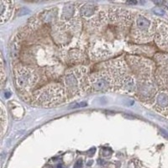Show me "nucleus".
<instances>
[{"label":"nucleus","mask_w":168,"mask_h":168,"mask_svg":"<svg viewBox=\"0 0 168 168\" xmlns=\"http://www.w3.org/2000/svg\"><path fill=\"white\" fill-rule=\"evenodd\" d=\"M156 21L143 14H136L131 25V38L136 43L145 44L154 40Z\"/></svg>","instance_id":"nucleus-1"},{"label":"nucleus","mask_w":168,"mask_h":168,"mask_svg":"<svg viewBox=\"0 0 168 168\" xmlns=\"http://www.w3.org/2000/svg\"><path fill=\"white\" fill-rule=\"evenodd\" d=\"M114 92V86L110 76L105 70L88 75L86 83V93Z\"/></svg>","instance_id":"nucleus-4"},{"label":"nucleus","mask_w":168,"mask_h":168,"mask_svg":"<svg viewBox=\"0 0 168 168\" xmlns=\"http://www.w3.org/2000/svg\"><path fill=\"white\" fill-rule=\"evenodd\" d=\"M15 82L19 91L30 92L39 82V76L32 67L19 66L15 69Z\"/></svg>","instance_id":"nucleus-5"},{"label":"nucleus","mask_w":168,"mask_h":168,"mask_svg":"<svg viewBox=\"0 0 168 168\" xmlns=\"http://www.w3.org/2000/svg\"><path fill=\"white\" fill-rule=\"evenodd\" d=\"M88 72V68L83 66L72 67L66 72L62 82L67 95L77 96L86 92Z\"/></svg>","instance_id":"nucleus-2"},{"label":"nucleus","mask_w":168,"mask_h":168,"mask_svg":"<svg viewBox=\"0 0 168 168\" xmlns=\"http://www.w3.org/2000/svg\"><path fill=\"white\" fill-rule=\"evenodd\" d=\"M156 5H162L166 3V0H152Z\"/></svg>","instance_id":"nucleus-21"},{"label":"nucleus","mask_w":168,"mask_h":168,"mask_svg":"<svg viewBox=\"0 0 168 168\" xmlns=\"http://www.w3.org/2000/svg\"><path fill=\"white\" fill-rule=\"evenodd\" d=\"M154 78L161 89L168 90V68L167 67H159L154 74Z\"/></svg>","instance_id":"nucleus-14"},{"label":"nucleus","mask_w":168,"mask_h":168,"mask_svg":"<svg viewBox=\"0 0 168 168\" xmlns=\"http://www.w3.org/2000/svg\"><path fill=\"white\" fill-rule=\"evenodd\" d=\"M67 97V93L60 84H49L34 93L33 102L42 107H52L63 103Z\"/></svg>","instance_id":"nucleus-3"},{"label":"nucleus","mask_w":168,"mask_h":168,"mask_svg":"<svg viewBox=\"0 0 168 168\" xmlns=\"http://www.w3.org/2000/svg\"><path fill=\"white\" fill-rule=\"evenodd\" d=\"M153 12L156 15H158V16H163L165 15V10L160 8H153Z\"/></svg>","instance_id":"nucleus-18"},{"label":"nucleus","mask_w":168,"mask_h":168,"mask_svg":"<svg viewBox=\"0 0 168 168\" xmlns=\"http://www.w3.org/2000/svg\"><path fill=\"white\" fill-rule=\"evenodd\" d=\"M126 3L130 5H136L138 2H137V0H126Z\"/></svg>","instance_id":"nucleus-22"},{"label":"nucleus","mask_w":168,"mask_h":168,"mask_svg":"<svg viewBox=\"0 0 168 168\" xmlns=\"http://www.w3.org/2000/svg\"><path fill=\"white\" fill-rule=\"evenodd\" d=\"M156 21V27L154 40L160 49L168 50V24L160 20Z\"/></svg>","instance_id":"nucleus-11"},{"label":"nucleus","mask_w":168,"mask_h":168,"mask_svg":"<svg viewBox=\"0 0 168 168\" xmlns=\"http://www.w3.org/2000/svg\"><path fill=\"white\" fill-rule=\"evenodd\" d=\"M82 160H78L74 165V168H82Z\"/></svg>","instance_id":"nucleus-20"},{"label":"nucleus","mask_w":168,"mask_h":168,"mask_svg":"<svg viewBox=\"0 0 168 168\" xmlns=\"http://www.w3.org/2000/svg\"><path fill=\"white\" fill-rule=\"evenodd\" d=\"M109 21L120 29H126L132 25L135 15L129 11L120 8H110L108 11Z\"/></svg>","instance_id":"nucleus-10"},{"label":"nucleus","mask_w":168,"mask_h":168,"mask_svg":"<svg viewBox=\"0 0 168 168\" xmlns=\"http://www.w3.org/2000/svg\"><path fill=\"white\" fill-rule=\"evenodd\" d=\"M137 89V78L133 73L127 74L123 79L118 92L124 94H136Z\"/></svg>","instance_id":"nucleus-13"},{"label":"nucleus","mask_w":168,"mask_h":168,"mask_svg":"<svg viewBox=\"0 0 168 168\" xmlns=\"http://www.w3.org/2000/svg\"><path fill=\"white\" fill-rule=\"evenodd\" d=\"M4 81H5V75H4V70H3V61H2V64H1V83H2V85L3 84Z\"/></svg>","instance_id":"nucleus-19"},{"label":"nucleus","mask_w":168,"mask_h":168,"mask_svg":"<svg viewBox=\"0 0 168 168\" xmlns=\"http://www.w3.org/2000/svg\"><path fill=\"white\" fill-rule=\"evenodd\" d=\"M13 5L12 0H1L0 1V17L1 24L7 22L12 15Z\"/></svg>","instance_id":"nucleus-15"},{"label":"nucleus","mask_w":168,"mask_h":168,"mask_svg":"<svg viewBox=\"0 0 168 168\" xmlns=\"http://www.w3.org/2000/svg\"><path fill=\"white\" fill-rule=\"evenodd\" d=\"M155 61L160 67L168 68V54L165 53H157L154 56Z\"/></svg>","instance_id":"nucleus-16"},{"label":"nucleus","mask_w":168,"mask_h":168,"mask_svg":"<svg viewBox=\"0 0 168 168\" xmlns=\"http://www.w3.org/2000/svg\"><path fill=\"white\" fill-rule=\"evenodd\" d=\"M151 104L156 112L168 115V90H159Z\"/></svg>","instance_id":"nucleus-12"},{"label":"nucleus","mask_w":168,"mask_h":168,"mask_svg":"<svg viewBox=\"0 0 168 168\" xmlns=\"http://www.w3.org/2000/svg\"><path fill=\"white\" fill-rule=\"evenodd\" d=\"M166 4H167V6L168 7V0H166Z\"/></svg>","instance_id":"nucleus-25"},{"label":"nucleus","mask_w":168,"mask_h":168,"mask_svg":"<svg viewBox=\"0 0 168 168\" xmlns=\"http://www.w3.org/2000/svg\"><path fill=\"white\" fill-rule=\"evenodd\" d=\"M160 133L162 134V136H165L167 139H168V133L166 131V130H164V129H160Z\"/></svg>","instance_id":"nucleus-23"},{"label":"nucleus","mask_w":168,"mask_h":168,"mask_svg":"<svg viewBox=\"0 0 168 168\" xmlns=\"http://www.w3.org/2000/svg\"><path fill=\"white\" fill-rule=\"evenodd\" d=\"M7 128V114L5 113L3 105L1 106V131H2V136L4 133L5 129Z\"/></svg>","instance_id":"nucleus-17"},{"label":"nucleus","mask_w":168,"mask_h":168,"mask_svg":"<svg viewBox=\"0 0 168 168\" xmlns=\"http://www.w3.org/2000/svg\"><path fill=\"white\" fill-rule=\"evenodd\" d=\"M158 85L156 84L154 77L145 79L137 80L136 96L144 103H151L153 98L156 95L158 90Z\"/></svg>","instance_id":"nucleus-9"},{"label":"nucleus","mask_w":168,"mask_h":168,"mask_svg":"<svg viewBox=\"0 0 168 168\" xmlns=\"http://www.w3.org/2000/svg\"><path fill=\"white\" fill-rule=\"evenodd\" d=\"M79 8L73 3L64 4L61 12V22L65 28L72 33L80 31L82 21Z\"/></svg>","instance_id":"nucleus-8"},{"label":"nucleus","mask_w":168,"mask_h":168,"mask_svg":"<svg viewBox=\"0 0 168 168\" xmlns=\"http://www.w3.org/2000/svg\"><path fill=\"white\" fill-rule=\"evenodd\" d=\"M126 62L137 80L154 77V62L150 59L129 55L126 56Z\"/></svg>","instance_id":"nucleus-6"},{"label":"nucleus","mask_w":168,"mask_h":168,"mask_svg":"<svg viewBox=\"0 0 168 168\" xmlns=\"http://www.w3.org/2000/svg\"><path fill=\"white\" fill-rule=\"evenodd\" d=\"M104 70L108 72L112 79L114 92H118L123 79L129 72H131L127 62L123 58H117L105 62Z\"/></svg>","instance_id":"nucleus-7"},{"label":"nucleus","mask_w":168,"mask_h":168,"mask_svg":"<svg viewBox=\"0 0 168 168\" xmlns=\"http://www.w3.org/2000/svg\"><path fill=\"white\" fill-rule=\"evenodd\" d=\"M57 168H63V167H62V165H60V164H59V165L57 166Z\"/></svg>","instance_id":"nucleus-24"}]
</instances>
